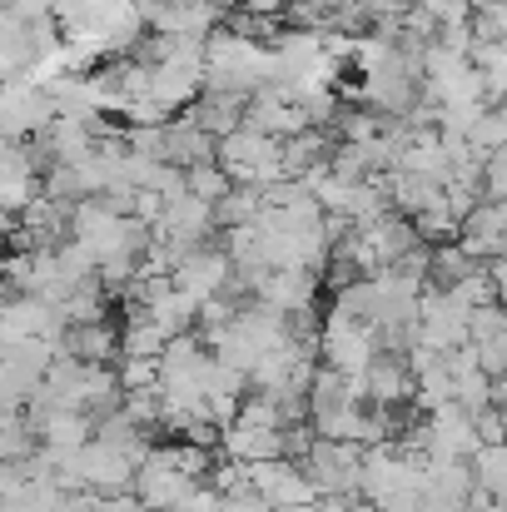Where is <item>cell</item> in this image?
I'll return each mask as SVG.
<instances>
[{
	"label": "cell",
	"instance_id": "10",
	"mask_svg": "<svg viewBox=\"0 0 507 512\" xmlns=\"http://www.w3.org/2000/svg\"><path fill=\"white\" fill-rule=\"evenodd\" d=\"M264 214V189H254V184H234L219 204H214V224L219 229H244V224H254Z\"/></svg>",
	"mask_w": 507,
	"mask_h": 512
},
{
	"label": "cell",
	"instance_id": "5",
	"mask_svg": "<svg viewBox=\"0 0 507 512\" xmlns=\"http://www.w3.org/2000/svg\"><path fill=\"white\" fill-rule=\"evenodd\" d=\"M169 284H174L179 294H189L194 304H204V299L229 294V284H234V264H229V254H224V249L199 244V249H189V254L174 264Z\"/></svg>",
	"mask_w": 507,
	"mask_h": 512
},
{
	"label": "cell",
	"instance_id": "4",
	"mask_svg": "<svg viewBox=\"0 0 507 512\" xmlns=\"http://www.w3.org/2000/svg\"><path fill=\"white\" fill-rule=\"evenodd\" d=\"M249 493H259L269 512H294L319 503V488L309 483L304 468H294L289 458H274V463H254L249 468Z\"/></svg>",
	"mask_w": 507,
	"mask_h": 512
},
{
	"label": "cell",
	"instance_id": "2",
	"mask_svg": "<svg viewBox=\"0 0 507 512\" xmlns=\"http://www.w3.org/2000/svg\"><path fill=\"white\" fill-rule=\"evenodd\" d=\"M324 368H334L343 378H363L368 368H373V358L383 353L378 348V329L373 324H358V319H348V314H329V324H324Z\"/></svg>",
	"mask_w": 507,
	"mask_h": 512
},
{
	"label": "cell",
	"instance_id": "16",
	"mask_svg": "<svg viewBox=\"0 0 507 512\" xmlns=\"http://www.w3.org/2000/svg\"><path fill=\"white\" fill-rule=\"evenodd\" d=\"M438 30L448 25H473V0H413Z\"/></svg>",
	"mask_w": 507,
	"mask_h": 512
},
{
	"label": "cell",
	"instance_id": "3",
	"mask_svg": "<svg viewBox=\"0 0 507 512\" xmlns=\"http://www.w3.org/2000/svg\"><path fill=\"white\" fill-rule=\"evenodd\" d=\"M194 488H199V483L184 478V473L174 468L169 448H150V458L135 468V498L155 512H184V503H189Z\"/></svg>",
	"mask_w": 507,
	"mask_h": 512
},
{
	"label": "cell",
	"instance_id": "17",
	"mask_svg": "<svg viewBox=\"0 0 507 512\" xmlns=\"http://www.w3.org/2000/svg\"><path fill=\"white\" fill-rule=\"evenodd\" d=\"M219 512H269V503L259 493H234V498H219Z\"/></svg>",
	"mask_w": 507,
	"mask_h": 512
},
{
	"label": "cell",
	"instance_id": "7",
	"mask_svg": "<svg viewBox=\"0 0 507 512\" xmlns=\"http://www.w3.org/2000/svg\"><path fill=\"white\" fill-rule=\"evenodd\" d=\"M224 458L229 463H274V458H289V443H284V428H249V423H229L224 433Z\"/></svg>",
	"mask_w": 507,
	"mask_h": 512
},
{
	"label": "cell",
	"instance_id": "9",
	"mask_svg": "<svg viewBox=\"0 0 507 512\" xmlns=\"http://www.w3.org/2000/svg\"><path fill=\"white\" fill-rule=\"evenodd\" d=\"M60 348L80 363H110L115 348H120V334L110 324H80V329H65L60 334Z\"/></svg>",
	"mask_w": 507,
	"mask_h": 512
},
{
	"label": "cell",
	"instance_id": "18",
	"mask_svg": "<svg viewBox=\"0 0 507 512\" xmlns=\"http://www.w3.org/2000/svg\"><path fill=\"white\" fill-rule=\"evenodd\" d=\"M184 512H219V493L199 483V488L189 493V503H184Z\"/></svg>",
	"mask_w": 507,
	"mask_h": 512
},
{
	"label": "cell",
	"instance_id": "1",
	"mask_svg": "<svg viewBox=\"0 0 507 512\" xmlns=\"http://www.w3.org/2000/svg\"><path fill=\"white\" fill-rule=\"evenodd\" d=\"M363 443H324L314 438V448L304 453V473L309 483L319 488V498H353L358 483H363Z\"/></svg>",
	"mask_w": 507,
	"mask_h": 512
},
{
	"label": "cell",
	"instance_id": "13",
	"mask_svg": "<svg viewBox=\"0 0 507 512\" xmlns=\"http://www.w3.org/2000/svg\"><path fill=\"white\" fill-rule=\"evenodd\" d=\"M165 343L169 339L155 329V324H150V319H145V314H140V309L130 314V324H125V334H120L125 358H160V353H165Z\"/></svg>",
	"mask_w": 507,
	"mask_h": 512
},
{
	"label": "cell",
	"instance_id": "8",
	"mask_svg": "<svg viewBox=\"0 0 507 512\" xmlns=\"http://www.w3.org/2000/svg\"><path fill=\"white\" fill-rule=\"evenodd\" d=\"M95 438V418L90 413H75V408H65V413H50L45 423H40V458L55 468V463H65L70 453H80L85 443Z\"/></svg>",
	"mask_w": 507,
	"mask_h": 512
},
{
	"label": "cell",
	"instance_id": "19",
	"mask_svg": "<svg viewBox=\"0 0 507 512\" xmlns=\"http://www.w3.org/2000/svg\"><path fill=\"white\" fill-rule=\"evenodd\" d=\"M0 239H5V219H0Z\"/></svg>",
	"mask_w": 507,
	"mask_h": 512
},
{
	"label": "cell",
	"instance_id": "15",
	"mask_svg": "<svg viewBox=\"0 0 507 512\" xmlns=\"http://www.w3.org/2000/svg\"><path fill=\"white\" fill-rule=\"evenodd\" d=\"M120 388L125 393H160V358H125Z\"/></svg>",
	"mask_w": 507,
	"mask_h": 512
},
{
	"label": "cell",
	"instance_id": "14",
	"mask_svg": "<svg viewBox=\"0 0 507 512\" xmlns=\"http://www.w3.org/2000/svg\"><path fill=\"white\" fill-rule=\"evenodd\" d=\"M184 189H189L194 199H204V204L214 209V204H219V199H224V194H229L234 184H229V174H224L219 165H214V160H209V165H194V170H184Z\"/></svg>",
	"mask_w": 507,
	"mask_h": 512
},
{
	"label": "cell",
	"instance_id": "11",
	"mask_svg": "<svg viewBox=\"0 0 507 512\" xmlns=\"http://www.w3.org/2000/svg\"><path fill=\"white\" fill-rule=\"evenodd\" d=\"M468 468H473V488H478V493H493L498 503H507V443L478 448V453L468 458Z\"/></svg>",
	"mask_w": 507,
	"mask_h": 512
},
{
	"label": "cell",
	"instance_id": "12",
	"mask_svg": "<svg viewBox=\"0 0 507 512\" xmlns=\"http://www.w3.org/2000/svg\"><path fill=\"white\" fill-rule=\"evenodd\" d=\"M60 319H65V329H80V324H105V294H100V279L80 284V289L60 304Z\"/></svg>",
	"mask_w": 507,
	"mask_h": 512
},
{
	"label": "cell",
	"instance_id": "6",
	"mask_svg": "<svg viewBox=\"0 0 507 512\" xmlns=\"http://www.w3.org/2000/svg\"><path fill=\"white\" fill-rule=\"evenodd\" d=\"M254 294H259V304L279 309L284 319H299V314L314 309L319 274H309V269H274V274H264V279L254 284Z\"/></svg>",
	"mask_w": 507,
	"mask_h": 512
}]
</instances>
